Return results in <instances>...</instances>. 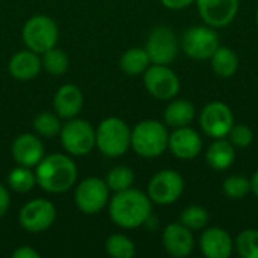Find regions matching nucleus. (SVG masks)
Masks as SVG:
<instances>
[{
    "mask_svg": "<svg viewBox=\"0 0 258 258\" xmlns=\"http://www.w3.org/2000/svg\"><path fill=\"white\" fill-rule=\"evenodd\" d=\"M184 190L183 177L172 169H163L153 175L148 183L147 195L151 203L159 206H169L180 200Z\"/></svg>",
    "mask_w": 258,
    "mask_h": 258,
    "instance_id": "obj_8",
    "label": "nucleus"
},
{
    "mask_svg": "<svg viewBox=\"0 0 258 258\" xmlns=\"http://www.w3.org/2000/svg\"><path fill=\"white\" fill-rule=\"evenodd\" d=\"M249 181H251V190L255 194V197L258 198V171L252 175V178Z\"/></svg>",
    "mask_w": 258,
    "mask_h": 258,
    "instance_id": "obj_37",
    "label": "nucleus"
},
{
    "mask_svg": "<svg viewBox=\"0 0 258 258\" xmlns=\"http://www.w3.org/2000/svg\"><path fill=\"white\" fill-rule=\"evenodd\" d=\"M21 38L29 50L42 54L47 50L56 47L59 39V29L53 18L47 15H33L24 23Z\"/></svg>",
    "mask_w": 258,
    "mask_h": 258,
    "instance_id": "obj_5",
    "label": "nucleus"
},
{
    "mask_svg": "<svg viewBox=\"0 0 258 258\" xmlns=\"http://www.w3.org/2000/svg\"><path fill=\"white\" fill-rule=\"evenodd\" d=\"M145 50L151 63L169 65L178 54L177 36L168 26H157L148 35Z\"/></svg>",
    "mask_w": 258,
    "mask_h": 258,
    "instance_id": "obj_12",
    "label": "nucleus"
},
{
    "mask_svg": "<svg viewBox=\"0 0 258 258\" xmlns=\"http://www.w3.org/2000/svg\"><path fill=\"white\" fill-rule=\"evenodd\" d=\"M162 243L165 251L175 258H184L192 254L195 248V239L192 230H189L181 222L169 224L162 236Z\"/></svg>",
    "mask_w": 258,
    "mask_h": 258,
    "instance_id": "obj_15",
    "label": "nucleus"
},
{
    "mask_svg": "<svg viewBox=\"0 0 258 258\" xmlns=\"http://www.w3.org/2000/svg\"><path fill=\"white\" fill-rule=\"evenodd\" d=\"M204 23L213 29L230 26L237 17L239 0H195Z\"/></svg>",
    "mask_w": 258,
    "mask_h": 258,
    "instance_id": "obj_14",
    "label": "nucleus"
},
{
    "mask_svg": "<svg viewBox=\"0 0 258 258\" xmlns=\"http://www.w3.org/2000/svg\"><path fill=\"white\" fill-rule=\"evenodd\" d=\"M144 85L154 98L162 101L175 98L180 91V79L168 65H150L144 73Z\"/></svg>",
    "mask_w": 258,
    "mask_h": 258,
    "instance_id": "obj_11",
    "label": "nucleus"
},
{
    "mask_svg": "<svg viewBox=\"0 0 258 258\" xmlns=\"http://www.w3.org/2000/svg\"><path fill=\"white\" fill-rule=\"evenodd\" d=\"M12 257L14 258H39L41 254L33 249L32 246H20L17 248L14 252H12Z\"/></svg>",
    "mask_w": 258,
    "mask_h": 258,
    "instance_id": "obj_34",
    "label": "nucleus"
},
{
    "mask_svg": "<svg viewBox=\"0 0 258 258\" xmlns=\"http://www.w3.org/2000/svg\"><path fill=\"white\" fill-rule=\"evenodd\" d=\"M255 21H257V26H258V8H257V14H255Z\"/></svg>",
    "mask_w": 258,
    "mask_h": 258,
    "instance_id": "obj_38",
    "label": "nucleus"
},
{
    "mask_svg": "<svg viewBox=\"0 0 258 258\" xmlns=\"http://www.w3.org/2000/svg\"><path fill=\"white\" fill-rule=\"evenodd\" d=\"M36 184L48 194L68 192L77 180V166L67 154L44 156L36 165Z\"/></svg>",
    "mask_w": 258,
    "mask_h": 258,
    "instance_id": "obj_2",
    "label": "nucleus"
},
{
    "mask_svg": "<svg viewBox=\"0 0 258 258\" xmlns=\"http://www.w3.org/2000/svg\"><path fill=\"white\" fill-rule=\"evenodd\" d=\"M236 249L243 258H258V230H245L236 239Z\"/></svg>",
    "mask_w": 258,
    "mask_h": 258,
    "instance_id": "obj_31",
    "label": "nucleus"
},
{
    "mask_svg": "<svg viewBox=\"0 0 258 258\" xmlns=\"http://www.w3.org/2000/svg\"><path fill=\"white\" fill-rule=\"evenodd\" d=\"M9 206H11V197H9V192L5 186L0 184V219L8 213L9 210Z\"/></svg>",
    "mask_w": 258,
    "mask_h": 258,
    "instance_id": "obj_35",
    "label": "nucleus"
},
{
    "mask_svg": "<svg viewBox=\"0 0 258 258\" xmlns=\"http://www.w3.org/2000/svg\"><path fill=\"white\" fill-rule=\"evenodd\" d=\"M104 181L112 192H121L133 186L135 172L128 166H115L107 172Z\"/></svg>",
    "mask_w": 258,
    "mask_h": 258,
    "instance_id": "obj_29",
    "label": "nucleus"
},
{
    "mask_svg": "<svg viewBox=\"0 0 258 258\" xmlns=\"http://www.w3.org/2000/svg\"><path fill=\"white\" fill-rule=\"evenodd\" d=\"M228 141L234 145V147H239V148H245L248 145L252 144V139H254V133L252 130L245 125V124H234L228 133Z\"/></svg>",
    "mask_w": 258,
    "mask_h": 258,
    "instance_id": "obj_33",
    "label": "nucleus"
},
{
    "mask_svg": "<svg viewBox=\"0 0 258 258\" xmlns=\"http://www.w3.org/2000/svg\"><path fill=\"white\" fill-rule=\"evenodd\" d=\"M53 109H54V113L60 119L76 118L83 109L82 91L76 85H71V83L62 85L54 94Z\"/></svg>",
    "mask_w": 258,
    "mask_h": 258,
    "instance_id": "obj_19",
    "label": "nucleus"
},
{
    "mask_svg": "<svg viewBox=\"0 0 258 258\" xmlns=\"http://www.w3.org/2000/svg\"><path fill=\"white\" fill-rule=\"evenodd\" d=\"M42 70V62L38 53L26 48L17 51L8 63V71L9 74L20 82H29L33 80L39 71Z\"/></svg>",
    "mask_w": 258,
    "mask_h": 258,
    "instance_id": "obj_20",
    "label": "nucleus"
},
{
    "mask_svg": "<svg viewBox=\"0 0 258 258\" xmlns=\"http://www.w3.org/2000/svg\"><path fill=\"white\" fill-rule=\"evenodd\" d=\"M132 130L125 121L116 116L103 119L95 130V147L107 157H121L130 148Z\"/></svg>",
    "mask_w": 258,
    "mask_h": 258,
    "instance_id": "obj_4",
    "label": "nucleus"
},
{
    "mask_svg": "<svg viewBox=\"0 0 258 258\" xmlns=\"http://www.w3.org/2000/svg\"><path fill=\"white\" fill-rule=\"evenodd\" d=\"M219 47V36L210 26H194L184 32L181 39L183 51L197 60H206L213 56Z\"/></svg>",
    "mask_w": 258,
    "mask_h": 258,
    "instance_id": "obj_9",
    "label": "nucleus"
},
{
    "mask_svg": "<svg viewBox=\"0 0 258 258\" xmlns=\"http://www.w3.org/2000/svg\"><path fill=\"white\" fill-rule=\"evenodd\" d=\"M151 60L145 48L133 47L122 53L119 59V68L128 76H139L147 71Z\"/></svg>",
    "mask_w": 258,
    "mask_h": 258,
    "instance_id": "obj_23",
    "label": "nucleus"
},
{
    "mask_svg": "<svg viewBox=\"0 0 258 258\" xmlns=\"http://www.w3.org/2000/svg\"><path fill=\"white\" fill-rule=\"evenodd\" d=\"M168 141L169 133L160 121L145 119L133 127L130 148L144 159H154L168 150Z\"/></svg>",
    "mask_w": 258,
    "mask_h": 258,
    "instance_id": "obj_3",
    "label": "nucleus"
},
{
    "mask_svg": "<svg viewBox=\"0 0 258 258\" xmlns=\"http://www.w3.org/2000/svg\"><path fill=\"white\" fill-rule=\"evenodd\" d=\"M210 60H212L213 71L224 79L234 76L239 68V57L228 47H218V50L213 53Z\"/></svg>",
    "mask_w": 258,
    "mask_h": 258,
    "instance_id": "obj_24",
    "label": "nucleus"
},
{
    "mask_svg": "<svg viewBox=\"0 0 258 258\" xmlns=\"http://www.w3.org/2000/svg\"><path fill=\"white\" fill-rule=\"evenodd\" d=\"M56 221V209L53 203L48 200L36 198L29 203H26L20 213H18V222L23 230L27 233H42L48 230Z\"/></svg>",
    "mask_w": 258,
    "mask_h": 258,
    "instance_id": "obj_10",
    "label": "nucleus"
},
{
    "mask_svg": "<svg viewBox=\"0 0 258 258\" xmlns=\"http://www.w3.org/2000/svg\"><path fill=\"white\" fill-rule=\"evenodd\" d=\"M200 125L207 136L213 139H221L228 136L231 127L234 125V116L231 109L225 103L212 101L204 106L200 115Z\"/></svg>",
    "mask_w": 258,
    "mask_h": 258,
    "instance_id": "obj_13",
    "label": "nucleus"
},
{
    "mask_svg": "<svg viewBox=\"0 0 258 258\" xmlns=\"http://www.w3.org/2000/svg\"><path fill=\"white\" fill-rule=\"evenodd\" d=\"M106 252L113 258H132L136 255V246L124 234H112L106 240Z\"/></svg>",
    "mask_w": 258,
    "mask_h": 258,
    "instance_id": "obj_28",
    "label": "nucleus"
},
{
    "mask_svg": "<svg viewBox=\"0 0 258 258\" xmlns=\"http://www.w3.org/2000/svg\"><path fill=\"white\" fill-rule=\"evenodd\" d=\"M151 200L147 194L128 187L109 200V216L112 222L124 230H135L151 218Z\"/></svg>",
    "mask_w": 258,
    "mask_h": 258,
    "instance_id": "obj_1",
    "label": "nucleus"
},
{
    "mask_svg": "<svg viewBox=\"0 0 258 258\" xmlns=\"http://www.w3.org/2000/svg\"><path fill=\"white\" fill-rule=\"evenodd\" d=\"M8 186L17 194H27L36 186V175L27 166H17L8 174Z\"/></svg>",
    "mask_w": 258,
    "mask_h": 258,
    "instance_id": "obj_25",
    "label": "nucleus"
},
{
    "mask_svg": "<svg viewBox=\"0 0 258 258\" xmlns=\"http://www.w3.org/2000/svg\"><path fill=\"white\" fill-rule=\"evenodd\" d=\"M236 147L230 142L225 141L224 138L215 139V142L209 147L206 153V160L209 166H212L216 171H225L228 169L236 159Z\"/></svg>",
    "mask_w": 258,
    "mask_h": 258,
    "instance_id": "obj_21",
    "label": "nucleus"
},
{
    "mask_svg": "<svg viewBox=\"0 0 258 258\" xmlns=\"http://www.w3.org/2000/svg\"><path fill=\"white\" fill-rule=\"evenodd\" d=\"M169 151L181 160L195 159L203 150V141L197 130L190 127H178L169 135L168 141Z\"/></svg>",
    "mask_w": 258,
    "mask_h": 258,
    "instance_id": "obj_16",
    "label": "nucleus"
},
{
    "mask_svg": "<svg viewBox=\"0 0 258 258\" xmlns=\"http://www.w3.org/2000/svg\"><path fill=\"white\" fill-rule=\"evenodd\" d=\"M162 5L171 11H180L184 8H189L195 0H160Z\"/></svg>",
    "mask_w": 258,
    "mask_h": 258,
    "instance_id": "obj_36",
    "label": "nucleus"
},
{
    "mask_svg": "<svg viewBox=\"0 0 258 258\" xmlns=\"http://www.w3.org/2000/svg\"><path fill=\"white\" fill-rule=\"evenodd\" d=\"M33 130L38 136L53 139L60 135V130H62L60 118L51 112H41L33 119Z\"/></svg>",
    "mask_w": 258,
    "mask_h": 258,
    "instance_id": "obj_26",
    "label": "nucleus"
},
{
    "mask_svg": "<svg viewBox=\"0 0 258 258\" xmlns=\"http://www.w3.org/2000/svg\"><path fill=\"white\" fill-rule=\"evenodd\" d=\"M11 153L17 165L36 168L44 157V145L36 135L23 133L15 138L11 147Z\"/></svg>",
    "mask_w": 258,
    "mask_h": 258,
    "instance_id": "obj_17",
    "label": "nucleus"
},
{
    "mask_svg": "<svg viewBox=\"0 0 258 258\" xmlns=\"http://www.w3.org/2000/svg\"><path fill=\"white\" fill-rule=\"evenodd\" d=\"M110 189L106 181L98 177H88L79 183L74 192V201L77 209L85 215H97L107 204Z\"/></svg>",
    "mask_w": 258,
    "mask_h": 258,
    "instance_id": "obj_7",
    "label": "nucleus"
},
{
    "mask_svg": "<svg viewBox=\"0 0 258 258\" xmlns=\"http://www.w3.org/2000/svg\"><path fill=\"white\" fill-rule=\"evenodd\" d=\"M222 189L230 200H242L251 192V181L243 175H231L224 181Z\"/></svg>",
    "mask_w": 258,
    "mask_h": 258,
    "instance_id": "obj_32",
    "label": "nucleus"
},
{
    "mask_svg": "<svg viewBox=\"0 0 258 258\" xmlns=\"http://www.w3.org/2000/svg\"><path fill=\"white\" fill-rule=\"evenodd\" d=\"M195 118V107L187 100H174L168 104L163 113L165 124L174 128L189 125Z\"/></svg>",
    "mask_w": 258,
    "mask_h": 258,
    "instance_id": "obj_22",
    "label": "nucleus"
},
{
    "mask_svg": "<svg viewBox=\"0 0 258 258\" xmlns=\"http://www.w3.org/2000/svg\"><path fill=\"white\" fill-rule=\"evenodd\" d=\"M209 219H210L209 212L201 206L186 207L180 215V222L192 231L203 230L209 224Z\"/></svg>",
    "mask_w": 258,
    "mask_h": 258,
    "instance_id": "obj_30",
    "label": "nucleus"
},
{
    "mask_svg": "<svg viewBox=\"0 0 258 258\" xmlns=\"http://www.w3.org/2000/svg\"><path fill=\"white\" fill-rule=\"evenodd\" d=\"M200 248L207 258H228L233 254L234 242L228 231L219 227L206 230L200 239Z\"/></svg>",
    "mask_w": 258,
    "mask_h": 258,
    "instance_id": "obj_18",
    "label": "nucleus"
},
{
    "mask_svg": "<svg viewBox=\"0 0 258 258\" xmlns=\"http://www.w3.org/2000/svg\"><path fill=\"white\" fill-rule=\"evenodd\" d=\"M41 62H42V68L51 76L65 74L67 70H68V65H70L67 53L63 50H60V48H56V47H53V48L47 50L45 53H42Z\"/></svg>",
    "mask_w": 258,
    "mask_h": 258,
    "instance_id": "obj_27",
    "label": "nucleus"
},
{
    "mask_svg": "<svg viewBox=\"0 0 258 258\" xmlns=\"http://www.w3.org/2000/svg\"><path fill=\"white\" fill-rule=\"evenodd\" d=\"M59 136L63 150L70 156L82 157L95 148V128L85 119H68V122L62 125Z\"/></svg>",
    "mask_w": 258,
    "mask_h": 258,
    "instance_id": "obj_6",
    "label": "nucleus"
}]
</instances>
